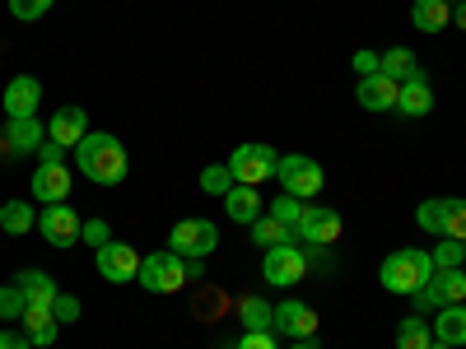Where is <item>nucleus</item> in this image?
I'll return each mask as SVG.
<instances>
[{
  "instance_id": "27",
  "label": "nucleus",
  "mask_w": 466,
  "mask_h": 349,
  "mask_svg": "<svg viewBox=\"0 0 466 349\" xmlns=\"http://www.w3.org/2000/svg\"><path fill=\"white\" fill-rule=\"evenodd\" d=\"M382 75H392L397 85H406V80H415V75H424V70H420L410 47H387L382 52Z\"/></svg>"
},
{
  "instance_id": "12",
  "label": "nucleus",
  "mask_w": 466,
  "mask_h": 349,
  "mask_svg": "<svg viewBox=\"0 0 466 349\" xmlns=\"http://www.w3.org/2000/svg\"><path fill=\"white\" fill-rule=\"evenodd\" d=\"M37 103H43V85H37V75H15L0 94V107H5V122L15 116H37Z\"/></svg>"
},
{
  "instance_id": "14",
  "label": "nucleus",
  "mask_w": 466,
  "mask_h": 349,
  "mask_svg": "<svg viewBox=\"0 0 466 349\" xmlns=\"http://www.w3.org/2000/svg\"><path fill=\"white\" fill-rule=\"evenodd\" d=\"M355 98H360V107L364 112H397V98H401V85L392 80V75H364L360 80V89H355Z\"/></svg>"
},
{
  "instance_id": "21",
  "label": "nucleus",
  "mask_w": 466,
  "mask_h": 349,
  "mask_svg": "<svg viewBox=\"0 0 466 349\" xmlns=\"http://www.w3.org/2000/svg\"><path fill=\"white\" fill-rule=\"evenodd\" d=\"M410 24L420 33H443L452 24V5H448V0H415V5H410Z\"/></svg>"
},
{
  "instance_id": "4",
  "label": "nucleus",
  "mask_w": 466,
  "mask_h": 349,
  "mask_svg": "<svg viewBox=\"0 0 466 349\" xmlns=\"http://www.w3.org/2000/svg\"><path fill=\"white\" fill-rule=\"evenodd\" d=\"M276 182L285 186V196H294V201H313L318 191L327 186L322 164H318V159H308V154H285L280 168H276Z\"/></svg>"
},
{
  "instance_id": "36",
  "label": "nucleus",
  "mask_w": 466,
  "mask_h": 349,
  "mask_svg": "<svg viewBox=\"0 0 466 349\" xmlns=\"http://www.w3.org/2000/svg\"><path fill=\"white\" fill-rule=\"evenodd\" d=\"M52 317H56L61 326H70L75 317H80V298H70V294H56V303H52Z\"/></svg>"
},
{
  "instance_id": "38",
  "label": "nucleus",
  "mask_w": 466,
  "mask_h": 349,
  "mask_svg": "<svg viewBox=\"0 0 466 349\" xmlns=\"http://www.w3.org/2000/svg\"><path fill=\"white\" fill-rule=\"evenodd\" d=\"M238 349H280V344H276V331H243Z\"/></svg>"
},
{
  "instance_id": "45",
  "label": "nucleus",
  "mask_w": 466,
  "mask_h": 349,
  "mask_svg": "<svg viewBox=\"0 0 466 349\" xmlns=\"http://www.w3.org/2000/svg\"><path fill=\"white\" fill-rule=\"evenodd\" d=\"M448 5H457V0H448Z\"/></svg>"
},
{
  "instance_id": "23",
  "label": "nucleus",
  "mask_w": 466,
  "mask_h": 349,
  "mask_svg": "<svg viewBox=\"0 0 466 349\" xmlns=\"http://www.w3.org/2000/svg\"><path fill=\"white\" fill-rule=\"evenodd\" d=\"M434 107V89H430V75H415V80L401 85V98H397V112L406 116H424Z\"/></svg>"
},
{
  "instance_id": "22",
  "label": "nucleus",
  "mask_w": 466,
  "mask_h": 349,
  "mask_svg": "<svg viewBox=\"0 0 466 349\" xmlns=\"http://www.w3.org/2000/svg\"><path fill=\"white\" fill-rule=\"evenodd\" d=\"M248 233H252V243H257L261 252L285 247V243H299V238H294V228H289V224H280L276 214H261L257 224H248Z\"/></svg>"
},
{
  "instance_id": "33",
  "label": "nucleus",
  "mask_w": 466,
  "mask_h": 349,
  "mask_svg": "<svg viewBox=\"0 0 466 349\" xmlns=\"http://www.w3.org/2000/svg\"><path fill=\"white\" fill-rule=\"evenodd\" d=\"M52 5H56V0H10V15L19 24H33V19H43Z\"/></svg>"
},
{
  "instance_id": "32",
  "label": "nucleus",
  "mask_w": 466,
  "mask_h": 349,
  "mask_svg": "<svg viewBox=\"0 0 466 349\" xmlns=\"http://www.w3.org/2000/svg\"><path fill=\"white\" fill-rule=\"evenodd\" d=\"M233 186V173H228V164H210L206 173H201V191L206 196H219L224 201V191Z\"/></svg>"
},
{
  "instance_id": "43",
  "label": "nucleus",
  "mask_w": 466,
  "mask_h": 349,
  "mask_svg": "<svg viewBox=\"0 0 466 349\" xmlns=\"http://www.w3.org/2000/svg\"><path fill=\"white\" fill-rule=\"evenodd\" d=\"M289 349H318V340H294Z\"/></svg>"
},
{
  "instance_id": "7",
  "label": "nucleus",
  "mask_w": 466,
  "mask_h": 349,
  "mask_svg": "<svg viewBox=\"0 0 466 349\" xmlns=\"http://www.w3.org/2000/svg\"><path fill=\"white\" fill-rule=\"evenodd\" d=\"M219 247V228L210 224V219H177L173 228H168V252H177V256H210Z\"/></svg>"
},
{
  "instance_id": "31",
  "label": "nucleus",
  "mask_w": 466,
  "mask_h": 349,
  "mask_svg": "<svg viewBox=\"0 0 466 349\" xmlns=\"http://www.w3.org/2000/svg\"><path fill=\"white\" fill-rule=\"evenodd\" d=\"M24 307H28V298H24V289H19L15 280L0 284V322H19Z\"/></svg>"
},
{
  "instance_id": "10",
  "label": "nucleus",
  "mask_w": 466,
  "mask_h": 349,
  "mask_svg": "<svg viewBox=\"0 0 466 349\" xmlns=\"http://www.w3.org/2000/svg\"><path fill=\"white\" fill-rule=\"evenodd\" d=\"M294 238L303 247H331L340 238V214L327 210V205H308L303 219H299V228H294Z\"/></svg>"
},
{
  "instance_id": "41",
  "label": "nucleus",
  "mask_w": 466,
  "mask_h": 349,
  "mask_svg": "<svg viewBox=\"0 0 466 349\" xmlns=\"http://www.w3.org/2000/svg\"><path fill=\"white\" fill-rule=\"evenodd\" d=\"M0 349H33L24 331H10V326H0Z\"/></svg>"
},
{
  "instance_id": "18",
  "label": "nucleus",
  "mask_w": 466,
  "mask_h": 349,
  "mask_svg": "<svg viewBox=\"0 0 466 349\" xmlns=\"http://www.w3.org/2000/svg\"><path fill=\"white\" fill-rule=\"evenodd\" d=\"M47 140V126L37 122V116H15V122H5V145L10 154H37Z\"/></svg>"
},
{
  "instance_id": "13",
  "label": "nucleus",
  "mask_w": 466,
  "mask_h": 349,
  "mask_svg": "<svg viewBox=\"0 0 466 349\" xmlns=\"http://www.w3.org/2000/svg\"><path fill=\"white\" fill-rule=\"evenodd\" d=\"M276 331L289 335V340H313L318 335V313L299 298H285V303H276Z\"/></svg>"
},
{
  "instance_id": "24",
  "label": "nucleus",
  "mask_w": 466,
  "mask_h": 349,
  "mask_svg": "<svg viewBox=\"0 0 466 349\" xmlns=\"http://www.w3.org/2000/svg\"><path fill=\"white\" fill-rule=\"evenodd\" d=\"M15 284L24 289V298H28V303H43V307H52V303H56V294H61V289H56V280L47 275V270H19Z\"/></svg>"
},
{
  "instance_id": "39",
  "label": "nucleus",
  "mask_w": 466,
  "mask_h": 349,
  "mask_svg": "<svg viewBox=\"0 0 466 349\" xmlns=\"http://www.w3.org/2000/svg\"><path fill=\"white\" fill-rule=\"evenodd\" d=\"M355 70H360V80H364V75H378L382 70V56L378 52H355Z\"/></svg>"
},
{
  "instance_id": "5",
  "label": "nucleus",
  "mask_w": 466,
  "mask_h": 349,
  "mask_svg": "<svg viewBox=\"0 0 466 349\" xmlns=\"http://www.w3.org/2000/svg\"><path fill=\"white\" fill-rule=\"evenodd\" d=\"M276 168H280V154L270 145H257V140H248V145H238L228 154V173L243 186H261L266 177H276Z\"/></svg>"
},
{
  "instance_id": "34",
  "label": "nucleus",
  "mask_w": 466,
  "mask_h": 349,
  "mask_svg": "<svg viewBox=\"0 0 466 349\" xmlns=\"http://www.w3.org/2000/svg\"><path fill=\"white\" fill-rule=\"evenodd\" d=\"M303 210H308V201H294V196H280V201H270V214H276L280 224H289V228H299Z\"/></svg>"
},
{
  "instance_id": "6",
  "label": "nucleus",
  "mask_w": 466,
  "mask_h": 349,
  "mask_svg": "<svg viewBox=\"0 0 466 349\" xmlns=\"http://www.w3.org/2000/svg\"><path fill=\"white\" fill-rule=\"evenodd\" d=\"M261 275H266V284H276V289H294V284L308 275V252H303V243L270 247V252L261 256Z\"/></svg>"
},
{
  "instance_id": "19",
  "label": "nucleus",
  "mask_w": 466,
  "mask_h": 349,
  "mask_svg": "<svg viewBox=\"0 0 466 349\" xmlns=\"http://www.w3.org/2000/svg\"><path fill=\"white\" fill-rule=\"evenodd\" d=\"M24 335H28V344H56V335H61V322L52 317V307H43V303H28L24 307Z\"/></svg>"
},
{
  "instance_id": "8",
  "label": "nucleus",
  "mask_w": 466,
  "mask_h": 349,
  "mask_svg": "<svg viewBox=\"0 0 466 349\" xmlns=\"http://www.w3.org/2000/svg\"><path fill=\"white\" fill-rule=\"evenodd\" d=\"M452 303H466V270H434V280L415 294L420 313H439Z\"/></svg>"
},
{
  "instance_id": "40",
  "label": "nucleus",
  "mask_w": 466,
  "mask_h": 349,
  "mask_svg": "<svg viewBox=\"0 0 466 349\" xmlns=\"http://www.w3.org/2000/svg\"><path fill=\"white\" fill-rule=\"evenodd\" d=\"M37 164H66V145L43 140V149H37Z\"/></svg>"
},
{
  "instance_id": "16",
  "label": "nucleus",
  "mask_w": 466,
  "mask_h": 349,
  "mask_svg": "<svg viewBox=\"0 0 466 349\" xmlns=\"http://www.w3.org/2000/svg\"><path fill=\"white\" fill-rule=\"evenodd\" d=\"M70 196V173H66V164H37V173H33V201L37 205H56V201H66Z\"/></svg>"
},
{
  "instance_id": "37",
  "label": "nucleus",
  "mask_w": 466,
  "mask_h": 349,
  "mask_svg": "<svg viewBox=\"0 0 466 349\" xmlns=\"http://www.w3.org/2000/svg\"><path fill=\"white\" fill-rule=\"evenodd\" d=\"M80 238L98 252V247H107V243H112V233H107V224H103V219H89V224L80 228Z\"/></svg>"
},
{
  "instance_id": "15",
  "label": "nucleus",
  "mask_w": 466,
  "mask_h": 349,
  "mask_svg": "<svg viewBox=\"0 0 466 349\" xmlns=\"http://www.w3.org/2000/svg\"><path fill=\"white\" fill-rule=\"evenodd\" d=\"M85 135H89V116H85V107H80V103H66V107H56V112H52V122H47V140H56V145L75 149Z\"/></svg>"
},
{
  "instance_id": "17",
  "label": "nucleus",
  "mask_w": 466,
  "mask_h": 349,
  "mask_svg": "<svg viewBox=\"0 0 466 349\" xmlns=\"http://www.w3.org/2000/svg\"><path fill=\"white\" fill-rule=\"evenodd\" d=\"M224 214H228L233 224H257V219L266 214L261 191H257V186H243V182H233V186L224 191Z\"/></svg>"
},
{
  "instance_id": "1",
  "label": "nucleus",
  "mask_w": 466,
  "mask_h": 349,
  "mask_svg": "<svg viewBox=\"0 0 466 349\" xmlns=\"http://www.w3.org/2000/svg\"><path fill=\"white\" fill-rule=\"evenodd\" d=\"M75 168H80L89 182H98V186H116V182H127L131 159H127V149H122L116 135L89 131L80 145H75Z\"/></svg>"
},
{
  "instance_id": "30",
  "label": "nucleus",
  "mask_w": 466,
  "mask_h": 349,
  "mask_svg": "<svg viewBox=\"0 0 466 349\" xmlns=\"http://www.w3.org/2000/svg\"><path fill=\"white\" fill-rule=\"evenodd\" d=\"M415 224H420L424 233H439V238H443V224H448V201H420Z\"/></svg>"
},
{
  "instance_id": "2",
  "label": "nucleus",
  "mask_w": 466,
  "mask_h": 349,
  "mask_svg": "<svg viewBox=\"0 0 466 349\" xmlns=\"http://www.w3.org/2000/svg\"><path fill=\"white\" fill-rule=\"evenodd\" d=\"M378 275H382V289H392L401 298H415L424 284L434 280V256L420 252V247H401V252H392L382 261Z\"/></svg>"
},
{
  "instance_id": "26",
  "label": "nucleus",
  "mask_w": 466,
  "mask_h": 349,
  "mask_svg": "<svg viewBox=\"0 0 466 349\" xmlns=\"http://www.w3.org/2000/svg\"><path fill=\"white\" fill-rule=\"evenodd\" d=\"M0 228H5L10 238H24V233L37 228V210L28 201H5V205H0Z\"/></svg>"
},
{
  "instance_id": "35",
  "label": "nucleus",
  "mask_w": 466,
  "mask_h": 349,
  "mask_svg": "<svg viewBox=\"0 0 466 349\" xmlns=\"http://www.w3.org/2000/svg\"><path fill=\"white\" fill-rule=\"evenodd\" d=\"M443 238L466 243V201H448V224H443Z\"/></svg>"
},
{
  "instance_id": "3",
  "label": "nucleus",
  "mask_w": 466,
  "mask_h": 349,
  "mask_svg": "<svg viewBox=\"0 0 466 349\" xmlns=\"http://www.w3.org/2000/svg\"><path fill=\"white\" fill-rule=\"evenodd\" d=\"M140 289H149V294H182L191 280H187V256H177V252H149V256H140Z\"/></svg>"
},
{
  "instance_id": "44",
  "label": "nucleus",
  "mask_w": 466,
  "mask_h": 349,
  "mask_svg": "<svg viewBox=\"0 0 466 349\" xmlns=\"http://www.w3.org/2000/svg\"><path fill=\"white\" fill-rule=\"evenodd\" d=\"M434 349H452V344H443V340H434Z\"/></svg>"
},
{
  "instance_id": "11",
  "label": "nucleus",
  "mask_w": 466,
  "mask_h": 349,
  "mask_svg": "<svg viewBox=\"0 0 466 349\" xmlns=\"http://www.w3.org/2000/svg\"><path fill=\"white\" fill-rule=\"evenodd\" d=\"M94 261H98V275H103L107 284H131V280L140 275V252L127 247V243H107V247H98Z\"/></svg>"
},
{
  "instance_id": "28",
  "label": "nucleus",
  "mask_w": 466,
  "mask_h": 349,
  "mask_svg": "<svg viewBox=\"0 0 466 349\" xmlns=\"http://www.w3.org/2000/svg\"><path fill=\"white\" fill-rule=\"evenodd\" d=\"M397 349H434V326H424L420 313L397 326Z\"/></svg>"
},
{
  "instance_id": "9",
  "label": "nucleus",
  "mask_w": 466,
  "mask_h": 349,
  "mask_svg": "<svg viewBox=\"0 0 466 349\" xmlns=\"http://www.w3.org/2000/svg\"><path fill=\"white\" fill-rule=\"evenodd\" d=\"M80 214H75L66 201H56V205H43L37 210V233H43V238L52 243V247H75L80 243Z\"/></svg>"
},
{
  "instance_id": "42",
  "label": "nucleus",
  "mask_w": 466,
  "mask_h": 349,
  "mask_svg": "<svg viewBox=\"0 0 466 349\" xmlns=\"http://www.w3.org/2000/svg\"><path fill=\"white\" fill-rule=\"evenodd\" d=\"M452 19H457V28L466 33V0H457V5H452Z\"/></svg>"
},
{
  "instance_id": "29",
  "label": "nucleus",
  "mask_w": 466,
  "mask_h": 349,
  "mask_svg": "<svg viewBox=\"0 0 466 349\" xmlns=\"http://www.w3.org/2000/svg\"><path fill=\"white\" fill-rule=\"evenodd\" d=\"M430 256H434V270H461V265H466V243L439 238V247H434Z\"/></svg>"
},
{
  "instance_id": "20",
  "label": "nucleus",
  "mask_w": 466,
  "mask_h": 349,
  "mask_svg": "<svg viewBox=\"0 0 466 349\" xmlns=\"http://www.w3.org/2000/svg\"><path fill=\"white\" fill-rule=\"evenodd\" d=\"M434 340L461 349L466 344V303H452V307H439V317H434Z\"/></svg>"
},
{
  "instance_id": "25",
  "label": "nucleus",
  "mask_w": 466,
  "mask_h": 349,
  "mask_svg": "<svg viewBox=\"0 0 466 349\" xmlns=\"http://www.w3.org/2000/svg\"><path fill=\"white\" fill-rule=\"evenodd\" d=\"M238 322H243V331H276V307L248 294V298H238Z\"/></svg>"
}]
</instances>
